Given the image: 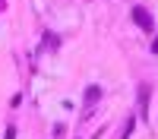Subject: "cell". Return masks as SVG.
<instances>
[{"mask_svg": "<svg viewBox=\"0 0 158 139\" xmlns=\"http://www.w3.org/2000/svg\"><path fill=\"white\" fill-rule=\"evenodd\" d=\"M152 54H158V35H155V41H152Z\"/></svg>", "mask_w": 158, "mask_h": 139, "instance_id": "7", "label": "cell"}, {"mask_svg": "<svg viewBox=\"0 0 158 139\" xmlns=\"http://www.w3.org/2000/svg\"><path fill=\"white\" fill-rule=\"evenodd\" d=\"M130 16H133V22L139 25L142 32H155V19H152V13H149L146 6H133V10H130Z\"/></svg>", "mask_w": 158, "mask_h": 139, "instance_id": "1", "label": "cell"}, {"mask_svg": "<svg viewBox=\"0 0 158 139\" xmlns=\"http://www.w3.org/2000/svg\"><path fill=\"white\" fill-rule=\"evenodd\" d=\"M57 44H60V38L48 32V35H44V47H57Z\"/></svg>", "mask_w": 158, "mask_h": 139, "instance_id": "4", "label": "cell"}, {"mask_svg": "<svg viewBox=\"0 0 158 139\" xmlns=\"http://www.w3.org/2000/svg\"><path fill=\"white\" fill-rule=\"evenodd\" d=\"M13 136H16V126H10V130H6V139H13Z\"/></svg>", "mask_w": 158, "mask_h": 139, "instance_id": "6", "label": "cell"}, {"mask_svg": "<svg viewBox=\"0 0 158 139\" xmlns=\"http://www.w3.org/2000/svg\"><path fill=\"white\" fill-rule=\"evenodd\" d=\"M98 101H101V85H89L85 88V104L92 108V104H98Z\"/></svg>", "mask_w": 158, "mask_h": 139, "instance_id": "3", "label": "cell"}, {"mask_svg": "<svg viewBox=\"0 0 158 139\" xmlns=\"http://www.w3.org/2000/svg\"><path fill=\"white\" fill-rule=\"evenodd\" d=\"M149 98H152V88L142 82L139 85V114H142V117H149Z\"/></svg>", "mask_w": 158, "mask_h": 139, "instance_id": "2", "label": "cell"}, {"mask_svg": "<svg viewBox=\"0 0 158 139\" xmlns=\"http://www.w3.org/2000/svg\"><path fill=\"white\" fill-rule=\"evenodd\" d=\"M133 126H136V120H133V114H130V120H127V130H123V139H130V133H133Z\"/></svg>", "mask_w": 158, "mask_h": 139, "instance_id": "5", "label": "cell"}]
</instances>
